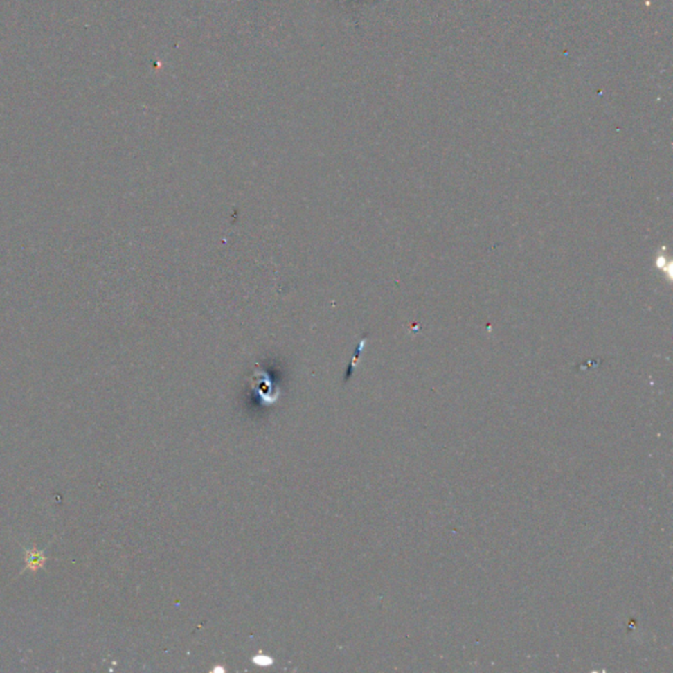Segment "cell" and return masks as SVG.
<instances>
[{
  "instance_id": "1",
  "label": "cell",
  "mask_w": 673,
  "mask_h": 673,
  "mask_svg": "<svg viewBox=\"0 0 673 673\" xmlns=\"http://www.w3.org/2000/svg\"><path fill=\"white\" fill-rule=\"evenodd\" d=\"M46 557H44V554L41 551H37L36 548H29L26 551V568L28 570L37 571L44 567V563H45Z\"/></svg>"
},
{
  "instance_id": "2",
  "label": "cell",
  "mask_w": 673,
  "mask_h": 673,
  "mask_svg": "<svg viewBox=\"0 0 673 673\" xmlns=\"http://www.w3.org/2000/svg\"><path fill=\"white\" fill-rule=\"evenodd\" d=\"M254 661H255V664H259V665H271L272 664L271 658H267V656H257V658H254Z\"/></svg>"
}]
</instances>
